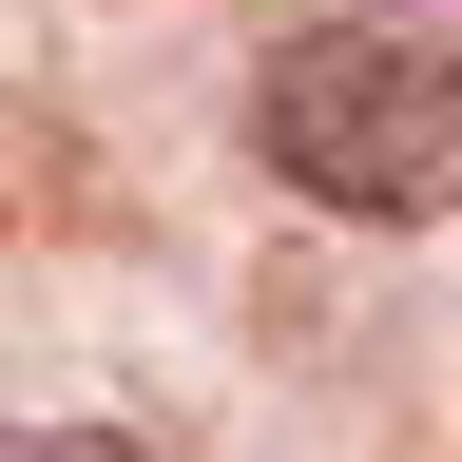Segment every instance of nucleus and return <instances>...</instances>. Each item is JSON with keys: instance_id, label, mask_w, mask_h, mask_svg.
Instances as JSON below:
<instances>
[{"instance_id": "obj_1", "label": "nucleus", "mask_w": 462, "mask_h": 462, "mask_svg": "<svg viewBox=\"0 0 462 462\" xmlns=\"http://www.w3.org/2000/svg\"><path fill=\"white\" fill-rule=\"evenodd\" d=\"M251 154L309 212H366V231L462 212V39H424V20H309V39H270Z\"/></svg>"}, {"instance_id": "obj_2", "label": "nucleus", "mask_w": 462, "mask_h": 462, "mask_svg": "<svg viewBox=\"0 0 462 462\" xmlns=\"http://www.w3.org/2000/svg\"><path fill=\"white\" fill-rule=\"evenodd\" d=\"M0 462H154L135 424H0Z\"/></svg>"}]
</instances>
